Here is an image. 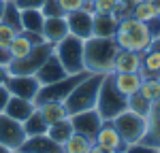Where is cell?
I'll use <instances>...</instances> for the list:
<instances>
[{
  "label": "cell",
  "instance_id": "1",
  "mask_svg": "<svg viewBox=\"0 0 160 153\" xmlns=\"http://www.w3.org/2000/svg\"><path fill=\"white\" fill-rule=\"evenodd\" d=\"M118 51H120V47H118L115 38L92 36L83 40V66H86V70L94 72V75H111Z\"/></svg>",
  "mask_w": 160,
  "mask_h": 153
},
{
  "label": "cell",
  "instance_id": "2",
  "mask_svg": "<svg viewBox=\"0 0 160 153\" xmlns=\"http://www.w3.org/2000/svg\"><path fill=\"white\" fill-rule=\"evenodd\" d=\"M115 43L120 49H128V51H139V53H145L152 47V34H149V28L145 21H139L132 15L130 17H124L118 24V32H115Z\"/></svg>",
  "mask_w": 160,
  "mask_h": 153
},
{
  "label": "cell",
  "instance_id": "3",
  "mask_svg": "<svg viewBox=\"0 0 160 153\" xmlns=\"http://www.w3.org/2000/svg\"><path fill=\"white\" fill-rule=\"evenodd\" d=\"M102 79H105V75L90 72L86 79H81L75 85V89L64 100L68 117L75 113H81V111H88V109H96V100H98V91H100V85H102Z\"/></svg>",
  "mask_w": 160,
  "mask_h": 153
},
{
  "label": "cell",
  "instance_id": "4",
  "mask_svg": "<svg viewBox=\"0 0 160 153\" xmlns=\"http://www.w3.org/2000/svg\"><path fill=\"white\" fill-rule=\"evenodd\" d=\"M126 109H128V98L118 91V87L113 85L111 75H105L102 85H100V91H98V100H96V111H98V115L105 121H111V119H115Z\"/></svg>",
  "mask_w": 160,
  "mask_h": 153
},
{
  "label": "cell",
  "instance_id": "5",
  "mask_svg": "<svg viewBox=\"0 0 160 153\" xmlns=\"http://www.w3.org/2000/svg\"><path fill=\"white\" fill-rule=\"evenodd\" d=\"M53 53L58 55L60 64L64 66V70L68 75L86 72V66H83V40L81 38L68 34L66 38H62L60 43L53 45Z\"/></svg>",
  "mask_w": 160,
  "mask_h": 153
},
{
  "label": "cell",
  "instance_id": "6",
  "mask_svg": "<svg viewBox=\"0 0 160 153\" xmlns=\"http://www.w3.org/2000/svg\"><path fill=\"white\" fill-rule=\"evenodd\" d=\"M115 130L120 132V136L126 145H135V142H141L148 134V117L135 113L130 109H126L118 115L115 119H111Z\"/></svg>",
  "mask_w": 160,
  "mask_h": 153
},
{
  "label": "cell",
  "instance_id": "7",
  "mask_svg": "<svg viewBox=\"0 0 160 153\" xmlns=\"http://www.w3.org/2000/svg\"><path fill=\"white\" fill-rule=\"evenodd\" d=\"M51 53H53V45L47 40L41 45H34L28 55L19 58V60H11V64L7 66V75H37V70Z\"/></svg>",
  "mask_w": 160,
  "mask_h": 153
},
{
  "label": "cell",
  "instance_id": "8",
  "mask_svg": "<svg viewBox=\"0 0 160 153\" xmlns=\"http://www.w3.org/2000/svg\"><path fill=\"white\" fill-rule=\"evenodd\" d=\"M90 72H77V75H66L64 79L60 81H56V83H49V85H41L38 89L37 98H34V104H43V102H64L66 100V96L71 94L75 89V85L81 81V79H86Z\"/></svg>",
  "mask_w": 160,
  "mask_h": 153
},
{
  "label": "cell",
  "instance_id": "9",
  "mask_svg": "<svg viewBox=\"0 0 160 153\" xmlns=\"http://www.w3.org/2000/svg\"><path fill=\"white\" fill-rule=\"evenodd\" d=\"M28 138L24 132L22 121H15L13 117L0 113V145H4L11 151H19V147Z\"/></svg>",
  "mask_w": 160,
  "mask_h": 153
},
{
  "label": "cell",
  "instance_id": "10",
  "mask_svg": "<svg viewBox=\"0 0 160 153\" xmlns=\"http://www.w3.org/2000/svg\"><path fill=\"white\" fill-rule=\"evenodd\" d=\"M4 85L11 91V96H19V98H26L32 102L41 89V83L34 75H7Z\"/></svg>",
  "mask_w": 160,
  "mask_h": 153
},
{
  "label": "cell",
  "instance_id": "11",
  "mask_svg": "<svg viewBox=\"0 0 160 153\" xmlns=\"http://www.w3.org/2000/svg\"><path fill=\"white\" fill-rule=\"evenodd\" d=\"M68 119H71L73 130L77 134H83V136H88V138H92V140H94L96 132L100 130L102 121H105L98 115L96 109H88V111H81V113H75V115H71Z\"/></svg>",
  "mask_w": 160,
  "mask_h": 153
},
{
  "label": "cell",
  "instance_id": "12",
  "mask_svg": "<svg viewBox=\"0 0 160 153\" xmlns=\"http://www.w3.org/2000/svg\"><path fill=\"white\" fill-rule=\"evenodd\" d=\"M66 24H68V32L73 36L88 40V38L94 36L92 32V26H94V13L88 11V9H79L66 15Z\"/></svg>",
  "mask_w": 160,
  "mask_h": 153
},
{
  "label": "cell",
  "instance_id": "13",
  "mask_svg": "<svg viewBox=\"0 0 160 153\" xmlns=\"http://www.w3.org/2000/svg\"><path fill=\"white\" fill-rule=\"evenodd\" d=\"M94 145L100 147V149H105V151H120V153H124V149H126V142L122 140L120 132L115 130L113 121H102L100 130L96 132V136H94Z\"/></svg>",
  "mask_w": 160,
  "mask_h": 153
},
{
  "label": "cell",
  "instance_id": "14",
  "mask_svg": "<svg viewBox=\"0 0 160 153\" xmlns=\"http://www.w3.org/2000/svg\"><path fill=\"white\" fill-rule=\"evenodd\" d=\"M68 75L66 70H64V66L60 64V60H58V55L56 53H51L49 58L43 62V66L37 70V79L41 85H49V83H56V81H60V79H64V76Z\"/></svg>",
  "mask_w": 160,
  "mask_h": 153
},
{
  "label": "cell",
  "instance_id": "15",
  "mask_svg": "<svg viewBox=\"0 0 160 153\" xmlns=\"http://www.w3.org/2000/svg\"><path fill=\"white\" fill-rule=\"evenodd\" d=\"M19 153H64V149L62 145L53 142L47 134H41V136H28L19 147Z\"/></svg>",
  "mask_w": 160,
  "mask_h": 153
},
{
  "label": "cell",
  "instance_id": "16",
  "mask_svg": "<svg viewBox=\"0 0 160 153\" xmlns=\"http://www.w3.org/2000/svg\"><path fill=\"white\" fill-rule=\"evenodd\" d=\"M43 38L56 45L60 43L62 38H66L71 32H68V24H66V17H45V24H43Z\"/></svg>",
  "mask_w": 160,
  "mask_h": 153
},
{
  "label": "cell",
  "instance_id": "17",
  "mask_svg": "<svg viewBox=\"0 0 160 153\" xmlns=\"http://www.w3.org/2000/svg\"><path fill=\"white\" fill-rule=\"evenodd\" d=\"M34 109H37V104H34L32 100H26V98H19V96H11L2 113L13 117L15 121H22V123H24L26 119L32 115Z\"/></svg>",
  "mask_w": 160,
  "mask_h": 153
},
{
  "label": "cell",
  "instance_id": "18",
  "mask_svg": "<svg viewBox=\"0 0 160 153\" xmlns=\"http://www.w3.org/2000/svg\"><path fill=\"white\" fill-rule=\"evenodd\" d=\"M141 60H143V53L120 49L115 55V62H113V72H139Z\"/></svg>",
  "mask_w": 160,
  "mask_h": 153
},
{
  "label": "cell",
  "instance_id": "19",
  "mask_svg": "<svg viewBox=\"0 0 160 153\" xmlns=\"http://www.w3.org/2000/svg\"><path fill=\"white\" fill-rule=\"evenodd\" d=\"M111 79H113V85L118 87V91L122 96H126V98L137 94L141 83H143L139 72H111Z\"/></svg>",
  "mask_w": 160,
  "mask_h": 153
},
{
  "label": "cell",
  "instance_id": "20",
  "mask_svg": "<svg viewBox=\"0 0 160 153\" xmlns=\"http://www.w3.org/2000/svg\"><path fill=\"white\" fill-rule=\"evenodd\" d=\"M118 17L113 13H94V26H92V32L94 36L100 38H113L118 32Z\"/></svg>",
  "mask_w": 160,
  "mask_h": 153
},
{
  "label": "cell",
  "instance_id": "21",
  "mask_svg": "<svg viewBox=\"0 0 160 153\" xmlns=\"http://www.w3.org/2000/svg\"><path fill=\"white\" fill-rule=\"evenodd\" d=\"M152 147H160V98L152 102V109L148 113V134L141 140Z\"/></svg>",
  "mask_w": 160,
  "mask_h": 153
},
{
  "label": "cell",
  "instance_id": "22",
  "mask_svg": "<svg viewBox=\"0 0 160 153\" xmlns=\"http://www.w3.org/2000/svg\"><path fill=\"white\" fill-rule=\"evenodd\" d=\"M139 75H141V79H158L160 76V51H156L154 47H149V49L143 53Z\"/></svg>",
  "mask_w": 160,
  "mask_h": 153
},
{
  "label": "cell",
  "instance_id": "23",
  "mask_svg": "<svg viewBox=\"0 0 160 153\" xmlns=\"http://www.w3.org/2000/svg\"><path fill=\"white\" fill-rule=\"evenodd\" d=\"M43 24H45V15L41 9H22V28L24 32H43Z\"/></svg>",
  "mask_w": 160,
  "mask_h": 153
},
{
  "label": "cell",
  "instance_id": "24",
  "mask_svg": "<svg viewBox=\"0 0 160 153\" xmlns=\"http://www.w3.org/2000/svg\"><path fill=\"white\" fill-rule=\"evenodd\" d=\"M73 123H71V119L66 117V119H60V121H56V123H51L47 128V136H49L53 142H58V145H64L66 140L73 136Z\"/></svg>",
  "mask_w": 160,
  "mask_h": 153
},
{
  "label": "cell",
  "instance_id": "25",
  "mask_svg": "<svg viewBox=\"0 0 160 153\" xmlns=\"http://www.w3.org/2000/svg\"><path fill=\"white\" fill-rule=\"evenodd\" d=\"M37 109L41 111L43 119H45L49 126L56 123V121H60V119H66V117H68L64 102H43V104H38Z\"/></svg>",
  "mask_w": 160,
  "mask_h": 153
},
{
  "label": "cell",
  "instance_id": "26",
  "mask_svg": "<svg viewBox=\"0 0 160 153\" xmlns=\"http://www.w3.org/2000/svg\"><path fill=\"white\" fill-rule=\"evenodd\" d=\"M22 126H24L26 136H41V134H47V128H49V123L43 119L41 111H38V109H34V111H32V115L26 119Z\"/></svg>",
  "mask_w": 160,
  "mask_h": 153
},
{
  "label": "cell",
  "instance_id": "27",
  "mask_svg": "<svg viewBox=\"0 0 160 153\" xmlns=\"http://www.w3.org/2000/svg\"><path fill=\"white\" fill-rule=\"evenodd\" d=\"M92 147H94V140L83 134H77V132H73V136L62 145L64 153H90Z\"/></svg>",
  "mask_w": 160,
  "mask_h": 153
},
{
  "label": "cell",
  "instance_id": "28",
  "mask_svg": "<svg viewBox=\"0 0 160 153\" xmlns=\"http://www.w3.org/2000/svg\"><path fill=\"white\" fill-rule=\"evenodd\" d=\"M32 40L26 36L24 32H19L17 36L11 40V45H9V53H11L13 60H19V58H24V55H28L30 51H32Z\"/></svg>",
  "mask_w": 160,
  "mask_h": 153
},
{
  "label": "cell",
  "instance_id": "29",
  "mask_svg": "<svg viewBox=\"0 0 160 153\" xmlns=\"http://www.w3.org/2000/svg\"><path fill=\"white\" fill-rule=\"evenodd\" d=\"M2 21H4L7 26H11L17 34H19V32H24V28H22V9H19V7H17L13 0H7V7H4Z\"/></svg>",
  "mask_w": 160,
  "mask_h": 153
},
{
  "label": "cell",
  "instance_id": "30",
  "mask_svg": "<svg viewBox=\"0 0 160 153\" xmlns=\"http://www.w3.org/2000/svg\"><path fill=\"white\" fill-rule=\"evenodd\" d=\"M158 15H160V13L149 4L148 0H141V2H137L135 7H132V17L139 19V21H145V24L152 21L154 17H158Z\"/></svg>",
  "mask_w": 160,
  "mask_h": 153
},
{
  "label": "cell",
  "instance_id": "31",
  "mask_svg": "<svg viewBox=\"0 0 160 153\" xmlns=\"http://www.w3.org/2000/svg\"><path fill=\"white\" fill-rule=\"evenodd\" d=\"M139 94L143 98H148L149 102H156L160 98V76L158 79H143V83L139 87Z\"/></svg>",
  "mask_w": 160,
  "mask_h": 153
},
{
  "label": "cell",
  "instance_id": "32",
  "mask_svg": "<svg viewBox=\"0 0 160 153\" xmlns=\"http://www.w3.org/2000/svg\"><path fill=\"white\" fill-rule=\"evenodd\" d=\"M128 109L135 111V113H139V115H143V117H148L149 109H152V102H149L148 98H143V96L137 91L132 96H128Z\"/></svg>",
  "mask_w": 160,
  "mask_h": 153
},
{
  "label": "cell",
  "instance_id": "33",
  "mask_svg": "<svg viewBox=\"0 0 160 153\" xmlns=\"http://www.w3.org/2000/svg\"><path fill=\"white\" fill-rule=\"evenodd\" d=\"M41 13H43L45 17H66L64 11L60 9V2H58V0H45L43 7H41Z\"/></svg>",
  "mask_w": 160,
  "mask_h": 153
},
{
  "label": "cell",
  "instance_id": "34",
  "mask_svg": "<svg viewBox=\"0 0 160 153\" xmlns=\"http://www.w3.org/2000/svg\"><path fill=\"white\" fill-rule=\"evenodd\" d=\"M132 2L130 0H115V9H113V15L118 17V21L124 19V17H130L132 15Z\"/></svg>",
  "mask_w": 160,
  "mask_h": 153
},
{
  "label": "cell",
  "instance_id": "35",
  "mask_svg": "<svg viewBox=\"0 0 160 153\" xmlns=\"http://www.w3.org/2000/svg\"><path fill=\"white\" fill-rule=\"evenodd\" d=\"M15 36H17V32L13 30L11 26H7L4 21H0V47H9Z\"/></svg>",
  "mask_w": 160,
  "mask_h": 153
},
{
  "label": "cell",
  "instance_id": "36",
  "mask_svg": "<svg viewBox=\"0 0 160 153\" xmlns=\"http://www.w3.org/2000/svg\"><path fill=\"white\" fill-rule=\"evenodd\" d=\"M115 0H92V11L94 13H113Z\"/></svg>",
  "mask_w": 160,
  "mask_h": 153
},
{
  "label": "cell",
  "instance_id": "37",
  "mask_svg": "<svg viewBox=\"0 0 160 153\" xmlns=\"http://www.w3.org/2000/svg\"><path fill=\"white\" fill-rule=\"evenodd\" d=\"M58 2H60V9L64 11V15H68V13H73V11H79L86 4V0H58Z\"/></svg>",
  "mask_w": 160,
  "mask_h": 153
},
{
  "label": "cell",
  "instance_id": "38",
  "mask_svg": "<svg viewBox=\"0 0 160 153\" xmlns=\"http://www.w3.org/2000/svg\"><path fill=\"white\" fill-rule=\"evenodd\" d=\"M158 147H152V145H145V142H135V145H126L124 153H156Z\"/></svg>",
  "mask_w": 160,
  "mask_h": 153
},
{
  "label": "cell",
  "instance_id": "39",
  "mask_svg": "<svg viewBox=\"0 0 160 153\" xmlns=\"http://www.w3.org/2000/svg\"><path fill=\"white\" fill-rule=\"evenodd\" d=\"M19 9H41L45 0H13Z\"/></svg>",
  "mask_w": 160,
  "mask_h": 153
},
{
  "label": "cell",
  "instance_id": "40",
  "mask_svg": "<svg viewBox=\"0 0 160 153\" xmlns=\"http://www.w3.org/2000/svg\"><path fill=\"white\" fill-rule=\"evenodd\" d=\"M9 98H11V91L7 89V85H4V81H0V113L4 111V106H7V102H9Z\"/></svg>",
  "mask_w": 160,
  "mask_h": 153
},
{
  "label": "cell",
  "instance_id": "41",
  "mask_svg": "<svg viewBox=\"0 0 160 153\" xmlns=\"http://www.w3.org/2000/svg\"><path fill=\"white\" fill-rule=\"evenodd\" d=\"M148 28H149L152 38H160V15H158V17H154L152 21H148Z\"/></svg>",
  "mask_w": 160,
  "mask_h": 153
},
{
  "label": "cell",
  "instance_id": "42",
  "mask_svg": "<svg viewBox=\"0 0 160 153\" xmlns=\"http://www.w3.org/2000/svg\"><path fill=\"white\" fill-rule=\"evenodd\" d=\"M11 53H9V47H0V68L7 70V66L11 64Z\"/></svg>",
  "mask_w": 160,
  "mask_h": 153
},
{
  "label": "cell",
  "instance_id": "43",
  "mask_svg": "<svg viewBox=\"0 0 160 153\" xmlns=\"http://www.w3.org/2000/svg\"><path fill=\"white\" fill-rule=\"evenodd\" d=\"M90 153H120V151H105V149H100V147H96V145H94V147L90 149Z\"/></svg>",
  "mask_w": 160,
  "mask_h": 153
},
{
  "label": "cell",
  "instance_id": "44",
  "mask_svg": "<svg viewBox=\"0 0 160 153\" xmlns=\"http://www.w3.org/2000/svg\"><path fill=\"white\" fill-rule=\"evenodd\" d=\"M149 4H152V7H154V9H156V11L160 13V0H148Z\"/></svg>",
  "mask_w": 160,
  "mask_h": 153
},
{
  "label": "cell",
  "instance_id": "45",
  "mask_svg": "<svg viewBox=\"0 0 160 153\" xmlns=\"http://www.w3.org/2000/svg\"><path fill=\"white\" fill-rule=\"evenodd\" d=\"M4 7H7V0H0V21H2V15H4Z\"/></svg>",
  "mask_w": 160,
  "mask_h": 153
},
{
  "label": "cell",
  "instance_id": "46",
  "mask_svg": "<svg viewBox=\"0 0 160 153\" xmlns=\"http://www.w3.org/2000/svg\"><path fill=\"white\" fill-rule=\"evenodd\" d=\"M152 47L156 51H160V38H154V40H152Z\"/></svg>",
  "mask_w": 160,
  "mask_h": 153
},
{
  "label": "cell",
  "instance_id": "47",
  "mask_svg": "<svg viewBox=\"0 0 160 153\" xmlns=\"http://www.w3.org/2000/svg\"><path fill=\"white\" fill-rule=\"evenodd\" d=\"M4 79H7V70H4V68H0V81H4Z\"/></svg>",
  "mask_w": 160,
  "mask_h": 153
},
{
  "label": "cell",
  "instance_id": "48",
  "mask_svg": "<svg viewBox=\"0 0 160 153\" xmlns=\"http://www.w3.org/2000/svg\"><path fill=\"white\" fill-rule=\"evenodd\" d=\"M0 153H13V151H11V149H7L4 145H0Z\"/></svg>",
  "mask_w": 160,
  "mask_h": 153
},
{
  "label": "cell",
  "instance_id": "49",
  "mask_svg": "<svg viewBox=\"0 0 160 153\" xmlns=\"http://www.w3.org/2000/svg\"><path fill=\"white\" fill-rule=\"evenodd\" d=\"M156 153H160V147H158V149H156Z\"/></svg>",
  "mask_w": 160,
  "mask_h": 153
},
{
  "label": "cell",
  "instance_id": "50",
  "mask_svg": "<svg viewBox=\"0 0 160 153\" xmlns=\"http://www.w3.org/2000/svg\"><path fill=\"white\" fill-rule=\"evenodd\" d=\"M86 2H92V0H86Z\"/></svg>",
  "mask_w": 160,
  "mask_h": 153
},
{
  "label": "cell",
  "instance_id": "51",
  "mask_svg": "<svg viewBox=\"0 0 160 153\" xmlns=\"http://www.w3.org/2000/svg\"><path fill=\"white\" fill-rule=\"evenodd\" d=\"M13 153H19V151H13Z\"/></svg>",
  "mask_w": 160,
  "mask_h": 153
}]
</instances>
